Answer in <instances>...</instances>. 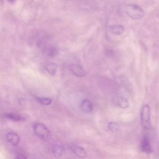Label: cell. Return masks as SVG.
Returning <instances> with one entry per match:
<instances>
[{
  "label": "cell",
  "mask_w": 159,
  "mask_h": 159,
  "mask_svg": "<svg viewBox=\"0 0 159 159\" xmlns=\"http://www.w3.org/2000/svg\"><path fill=\"white\" fill-rule=\"evenodd\" d=\"M126 12L127 15L134 20L141 19L145 16L143 9L134 4L128 5L126 7Z\"/></svg>",
  "instance_id": "6da1fadb"
},
{
  "label": "cell",
  "mask_w": 159,
  "mask_h": 159,
  "mask_svg": "<svg viewBox=\"0 0 159 159\" xmlns=\"http://www.w3.org/2000/svg\"><path fill=\"white\" fill-rule=\"evenodd\" d=\"M33 128L35 134L42 140L47 141L51 137V132L44 124L40 123H35L34 125Z\"/></svg>",
  "instance_id": "7a4b0ae2"
},
{
  "label": "cell",
  "mask_w": 159,
  "mask_h": 159,
  "mask_svg": "<svg viewBox=\"0 0 159 159\" xmlns=\"http://www.w3.org/2000/svg\"><path fill=\"white\" fill-rule=\"evenodd\" d=\"M141 124L145 129H149L151 128L150 107L148 105L143 106L141 113Z\"/></svg>",
  "instance_id": "3957f363"
},
{
  "label": "cell",
  "mask_w": 159,
  "mask_h": 159,
  "mask_svg": "<svg viewBox=\"0 0 159 159\" xmlns=\"http://www.w3.org/2000/svg\"><path fill=\"white\" fill-rule=\"evenodd\" d=\"M141 148L143 152L147 154H149L152 152L151 143L148 136H145L142 140L141 143Z\"/></svg>",
  "instance_id": "277c9868"
},
{
  "label": "cell",
  "mask_w": 159,
  "mask_h": 159,
  "mask_svg": "<svg viewBox=\"0 0 159 159\" xmlns=\"http://www.w3.org/2000/svg\"><path fill=\"white\" fill-rule=\"evenodd\" d=\"M71 72L78 77H83L86 74V71L78 64H72L70 66Z\"/></svg>",
  "instance_id": "5b68a950"
},
{
  "label": "cell",
  "mask_w": 159,
  "mask_h": 159,
  "mask_svg": "<svg viewBox=\"0 0 159 159\" xmlns=\"http://www.w3.org/2000/svg\"><path fill=\"white\" fill-rule=\"evenodd\" d=\"M80 107L82 112L85 113H90L92 112L93 105L89 100L85 99L82 101L80 105Z\"/></svg>",
  "instance_id": "8992f818"
},
{
  "label": "cell",
  "mask_w": 159,
  "mask_h": 159,
  "mask_svg": "<svg viewBox=\"0 0 159 159\" xmlns=\"http://www.w3.org/2000/svg\"><path fill=\"white\" fill-rule=\"evenodd\" d=\"M72 152L76 156L80 158H85L87 156L86 151L83 147L78 146H72L70 147Z\"/></svg>",
  "instance_id": "52a82bcc"
},
{
  "label": "cell",
  "mask_w": 159,
  "mask_h": 159,
  "mask_svg": "<svg viewBox=\"0 0 159 159\" xmlns=\"http://www.w3.org/2000/svg\"><path fill=\"white\" fill-rule=\"evenodd\" d=\"M6 138L7 142L12 145H17L19 143V137L16 133H8L7 134Z\"/></svg>",
  "instance_id": "ba28073f"
},
{
  "label": "cell",
  "mask_w": 159,
  "mask_h": 159,
  "mask_svg": "<svg viewBox=\"0 0 159 159\" xmlns=\"http://www.w3.org/2000/svg\"><path fill=\"white\" fill-rule=\"evenodd\" d=\"M110 30L112 33L116 35H121L125 31V28L123 26L119 24H115L111 26Z\"/></svg>",
  "instance_id": "9c48e42d"
},
{
  "label": "cell",
  "mask_w": 159,
  "mask_h": 159,
  "mask_svg": "<svg viewBox=\"0 0 159 159\" xmlns=\"http://www.w3.org/2000/svg\"><path fill=\"white\" fill-rule=\"evenodd\" d=\"M46 69L49 74L55 76L57 71V65L54 63H48L46 65Z\"/></svg>",
  "instance_id": "30bf717a"
},
{
  "label": "cell",
  "mask_w": 159,
  "mask_h": 159,
  "mask_svg": "<svg viewBox=\"0 0 159 159\" xmlns=\"http://www.w3.org/2000/svg\"><path fill=\"white\" fill-rule=\"evenodd\" d=\"M65 148L63 147L60 145H55L52 149L53 155L56 157H59L63 154Z\"/></svg>",
  "instance_id": "8fae6325"
},
{
  "label": "cell",
  "mask_w": 159,
  "mask_h": 159,
  "mask_svg": "<svg viewBox=\"0 0 159 159\" xmlns=\"http://www.w3.org/2000/svg\"><path fill=\"white\" fill-rule=\"evenodd\" d=\"M6 117L9 119L14 120V121H22L25 120L24 118L18 115H15V114H12V113L7 114Z\"/></svg>",
  "instance_id": "7c38bea8"
},
{
  "label": "cell",
  "mask_w": 159,
  "mask_h": 159,
  "mask_svg": "<svg viewBox=\"0 0 159 159\" xmlns=\"http://www.w3.org/2000/svg\"><path fill=\"white\" fill-rule=\"evenodd\" d=\"M118 104L121 108H126L129 106V101L126 98L121 97L119 98L118 101Z\"/></svg>",
  "instance_id": "4fadbf2b"
},
{
  "label": "cell",
  "mask_w": 159,
  "mask_h": 159,
  "mask_svg": "<svg viewBox=\"0 0 159 159\" xmlns=\"http://www.w3.org/2000/svg\"><path fill=\"white\" fill-rule=\"evenodd\" d=\"M47 53L49 57H55L58 54V51L57 48L52 46L48 49Z\"/></svg>",
  "instance_id": "5bb4252c"
},
{
  "label": "cell",
  "mask_w": 159,
  "mask_h": 159,
  "mask_svg": "<svg viewBox=\"0 0 159 159\" xmlns=\"http://www.w3.org/2000/svg\"><path fill=\"white\" fill-rule=\"evenodd\" d=\"M108 127L109 129L113 132H116L119 130V126L116 122H110L108 123Z\"/></svg>",
  "instance_id": "9a60e30c"
},
{
  "label": "cell",
  "mask_w": 159,
  "mask_h": 159,
  "mask_svg": "<svg viewBox=\"0 0 159 159\" xmlns=\"http://www.w3.org/2000/svg\"><path fill=\"white\" fill-rule=\"evenodd\" d=\"M37 100L41 104L46 105H49L52 102L51 99L48 98H37Z\"/></svg>",
  "instance_id": "2e32d148"
},
{
  "label": "cell",
  "mask_w": 159,
  "mask_h": 159,
  "mask_svg": "<svg viewBox=\"0 0 159 159\" xmlns=\"http://www.w3.org/2000/svg\"><path fill=\"white\" fill-rule=\"evenodd\" d=\"M16 158L17 159H26L27 158V157L25 156V155H23L22 154H20L19 155H18L17 157Z\"/></svg>",
  "instance_id": "e0dca14e"
},
{
  "label": "cell",
  "mask_w": 159,
  "mask_h": 159,
  "mask_svg": "<svg viewBox=\"0 0 159 159\" xmlns=\"http://www.w3.org/2000/svg\"><path fill=\"white\" fill-rule=\"evenodd\" d=\"M8 1L9 2L11 3H13L15 2L16 0H8Z\"/></svg>",
  "instance_id": "ac0fdd59"
},
{
  "label": "cell",
  "mask_w": 159,
  "mask_h": 159,
  "mask_svg": "<svg viewBox=\"0 0 159 159\" xmlns=\"http://www.w3.org/2000/svg\"><path fill=\"white\" fill-rule=\"evenodd\" d=\"M3 2V0H0V6L2 4Z\"/></svg>",
  "instance_id": "d6986e66"
}]
</instances>
